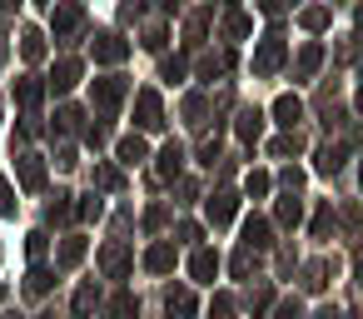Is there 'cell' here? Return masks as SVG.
<instances>
[{"label":"cell","instance_id":"obj_1","mask_svg":"<svg viewBox=\"0 0 363 319\" xmlns=\"http://www.w3.org/2000/svg\"><path fill=\"white\" fill-rule=\"evenodd\" d=\"M135 125H140V130H160V125H164V110H160V95H155V90H140V100H135Z\"/></svg>","mask_w":363,"mask_h":319},{"label":"cell","instance_id":"obj_2","mask_svg":"<svg viewBox=\"0 0 363 319\" xmlns=\"http://www.w3.org/2000/svg\"><path fill=\"white\" fill-rule=\"evenodd\" d=\"M90 50H95V60H100V65H115V60H125V55H130V45H125L120 36H95V45H90Z\"/></svg>","mask_w":363,"mask_h":319},{"label":"cell","instance_id":"obj_3","mask_svg":"<svg viewBox=\"0 0 363 319\" xmlns=\"http://www.w3.org/2000/svg\"><path fill=\"white\" fill-rule=\"evenodd\" d=\"M189 274H194L199 284H214V274H219V254H214V249H194V259H189Z\"/></svg>","mask_w":363,"mask_h":319},{"label":"cell","instance_id":"obj_4","mask_svg":"<svg viewBox=\"0 0 363 319\" xmlns=\"http://www.w3.org/2000/svg\"><path fill=\"white\" fill-rule=\"evenodd\" d=\"M80 21H85V11L75 6V0H70V6H60V11H55V21H50V26H55V40H60V36H75V31H80Z\"/></svg>","mask_w":363,"mask_h":319},{"label":"cell","instance_id":"obj_5","mask_svg":"<svg viewBox=\"0 0 363 319\" xmlns=\"http://www.w3.org/2000/svg\"><path fill=\"white\" fill-rule=\"evenodd\" d=\"M75 85H80V60H60L55 75H50V90L65 95V90H75Z\"/></svg>","mask_w":363,"mask_h":319},{"label":"cell","instance_id":"obj_6","mask_svg":"<svg viewBox=\"0 0 363 319\" xmlns=\"http://www.w3.org/2000/svg\"><path fill=\"white\" fill-rule=\"evenodd\" d=\"M274 120H279L284 130H294V125L303 120V105H298L294 95H279V100H274Z\"/></svg>","mask_w":363,"mask_h":319},{"label":"cell","instance_id":"obj_7","mask_svg":"<svg viewBox=\"0 0 363 319\" xmlns=\"http://www.w3.org/2000/svg\"><path fill=\"white\" fill-rule=\"evenodd\" d=\"M120 95H125V80H95V105L100 110H115Z\"/></svg>","mask_w":363,"mask_h":319},{"label":"cell","instance_id":"obj_8","mask_svg":"<svg viewBox=\"0 0 363 319\" xmlns=\"http://www.w3.org/2000/svg\"><path fill=\"white\" fill-rule=\"evenodd\" d=\"M234 130H239V140H259V135H264V110H254V105L239 110V125H234Z\"/></svg>","mask_w":363,"mask_h":319},{"label":"cell","instance_id":"obj_9","mask_svg":"<svg viewBox=\"0 0 363 319\" xmlns=\"http://www.w3.org/2000/svg\"><path fill=\"white\" fill-rule=\"evenodd\" d=\"M234 210H239V200H234L229 190H224V195H214V200H209V225H229V220H234Z\"/></svg>","mask_w":363,"mask_h":319},{"label":"cell","instance_id":"obj_10","mask_svg":"<svg viewBox=\"0 0 363 319\" xmlns=\"http://www.w3.org/2000/svg\"><path fill=\"white\" fill-rule=\"evenodd\" d=\"M164 309H169V319H194V294L189 289H169Z\"/></svg>","mask_w":363,"mask_h":319},{"label":"cell","instance_id":"obj_11","mask_svg":"<svg viewBox=\"0 0 363 319\" xmlns=\"http://www.w3.org/2000/svg\"><path fill=\"white\" fill-rule=\"evenodd\" d=\"M279 55H284V40H279V36H269V40H264V50H259V60H254V70H259V75H264V70H274V65H279Z\"/></svg>","mask_w":363,"mask_h":319},{"label":"cell","instance_id":"obj_12","mask_svg":"<svg viewBox=\"0 0 363 319\" xmlns=\"http://www.w3.org/2000/svg\"><path fill=\"white\" fill-rule=\"evenodd\" d=\"M21 185H26V190H40V185H45V165H40L35 155L21 160Z\"/></svg>","mask_w":363,"mask_h":319},{"label":"cell","instance_id":"obj_13","mask_svg":"<svg viewBox=\"0 0 363 319\" xmlns=\"http://www.w3.org/2000/svg\"><path fill=\"white\" fill-rule=\"evenodd\" d=\"M244 244H249V249H269V244H274V239H269V220H249V225H244Z\"/></svg>","mask_w":363,"mask_h":319},{"label":"cell","instance_id":"obj_14","mask_svg":"<svg viewBox=\"0 0 363 319\" xmlns=\"http://www.w3.org/2000/svg\"><path fill=\"white\" fill-rule=\"evenodd\" d=\"M145 264H150L155 274H169V269H174V244H155V249L145 254Z\"/></svg>","mask_w":363,"mask_h":319},{"label":"cell","instance_id":"obj_15","mask_svg":"<svg viewBox=\"0 0 363 319\" xmlns=\"http://www.w3.org/2000/svg\"><path fill=\"white\" fill-rule=\"evenodd\" d=\"M145 155H150V150H145L140 135H125V140H120V165H140Z\"/></svg>","mask_w":363,"mask_h":319},{"label":"cell","instance_id":"obj_16","mask_svg":"<svg viewBox=\"0 0 363 319\" xmlns=\"http://www.w3.org/2000/svg\"><path fill=\"white\" fill-rule=\"evenodd\" d=\"M343 170V145H323L318 150V175H338Z\"/></svg>","mask_w":363,"mask_h":319},{"label":"cell","instance_id":"obj_17","mask_svg":"<svg viewBox=\"0 0 363 319\" xmlns=\"http://www.w3.org/2000/svg\"><path fill=\"white\" fill-rule=\"evenodd\" d=\"M179 165H184V150H179V145H164V150H160V175H164V180H174V175H179Z\"/></svg>","mask_w":363,"mask_h":319},{"label":"cell","instance_id":"obj_18","mask_svg":"<svg viewBox=\"0 0 363 319\" xmlns=\"http://www.w3.org/2000/svg\"><path fill=\"white\" fill-rule=\"evenodd\" d=\"M95 304H100V289H95V284H80V289H75V319H85Z\"/></svg>","mask_w":363,"mask_h":319},{"label":"cell","instance_id":"obj_19","mask_svg":"<svg viewBox=\"0 0 363 319\" xmlns=\"http://www.w3.org/2000/svg\"><path fill=\"white\" fill-rule=\"evenodd\" d=\"M110 319H140V299H135V294H115Z\"/></svg>","mask_w":363,"mask_h":319},{"label":"cell","instance_id":"obj_20","mask_svg":"<svg viewBox=\"0 0 363 319\" xmlns=\"http://www.w3.org/2000/svg\"><path fill=\"white\" fill-rule=\"evenodd\" d=\"M85 259V239H65L60 244V269H70V264H80Z\"/></svg>","mask_w":363,"mask_h":319},{"label":"cell","instance_id":"obj_21","mask_svg":"<svg viewBox=\"0 0 363 319\" xmlns=\"http://www.w3.org/2000/svg\"><path fill=\"white\" fill-rule=\"evenodd\" d=\"M318 60H323V50H318V45H308V50L298 55V70H294V75H298V80H303V75H313V70H318Z\"/></svg>","mask_w":363,"mask_h":319},{"label":"cell","instance_id":"obj_22","mask_svg":"<svg viewBox=\"0 0 363 319\" xmlns=\"http://www.w3.org/2000/svg\"><path fill=\"white\" fill-rule=\"evenodd\" d=\"M40 95H45V90H40L35 80H16V100H21V105H40Z\"/></svg>","mask_w":363,"mask_h":319},{"label":"cell","instance_id":"obj_23","mask_svg":"<svg viewBox=\"0 0 363 319\" xmlns=\"http://www.w3.org/2000/svg\"><path fill=\"white\" fill-rule=\"evenodd\" d=\"M21 50H26V60H40V55H45V36H40V31H30V36L21 40Z\"/></svg>","mask_w":363,"mask_h":319},{"label":"cell","instance_id":"obj_24","mask_svg":"<svg viewBox=\"0 0 363 319\" xmlns=\"http://www.w3.org/2000/svg\"><path fill=\"white\" fill-rule=\"evenodd\" d=\"M65 200H70V195H55V200L45 205V220H50V225H60V220H70V205H65Z\"/></svg>","mask_w":363,"mask_h":319},{"label":"cell","instance_id":"obj_25","mask_svg":"<svg viewBox=\"0 0 363 319\" xmlns=\"http://www.w3.org/2000/svg\"><path fill=\"white\" fill-rule=\"evenodd\" d=\"M298 215H303V205L289 195V200H279V225H298Z\"/></svg>","mask_w":363,"mask_h":319},{"label":"cell","instance_id":"obj_26","mask_svg":"<svg viewBox=\"0 0 363 319\" xmlns=\"http://www.w3.org/2000/svg\"><path fill=\"white\" fill-rule=\"evenodd\" d=\"M50 279H55V274H50L45 264H35V269H30V294H45V289H50Z\"/></svg>","mask_w":363,"mask_h":319},{"label":"cell","instance_id":"obj_27","mask_svg":"<svg viewBox=\"0 0 363 319\" xmlns=\"http://www.w3.org/2000/svg\"><path fill=\"white\" fill-rule=\"evenodd\" d=\"M244 190H249V195H269V175H264V170H249Z\"/></svg>","mask_w":363,"mask_h":319},{"label":"cell","instance_id":"obj_28","mask_svg":"<svg viewBox=\"0 0 363 319\" xmlns=\"http://www.w3.org/2000/svg\"><path fill=\"white\" fill-rule=\"evenodd\" d=\"M303 26H308V31H323V26H328V11H323V6L303 11Z\"/></svg>","mask_w":363,"mask_h":319},{"label":"cell","instance_id":"obj_29","mask_svg":"<svg viewBox=\"0 0 363 319\" xmlns=\"http://www.w3.org/2000/svg\"><path fill=\"white\" fill-rule=\"evenodd\" d=\"M95 180H100L105 190H120V170H110V165H95Z\"/></svg>","mask_w":363,"mask_h":319},{"label":"cell","instance_id":"obj_30","mask_svg":"<svg viewBox=\"0 0 363 319\" xmlns=\"http://www.w3.org/2000/svg\"><path fill=\"white\" fill-rule=\"evenodd\" d=\"M229 314H234V299H229V294H219V299L209 304V319H229Z\"/></svg>","mask_w":363,"mask_h":319},{"label":"cell","instance_id":"obj_31","mask_svg":"<svg viewBox=\"0 0 363 319\" xmlns=\"http://www.w3.org/2000/svg\"><path fill=\"white\" fill-rule=\"evenodd\" d=\"M298 314H303L298 299H279V309H274V319H298Z\"/></svg>","mask_w":363,"mask_h":319},{"label":"cell","instance_id":"obj_32","mask_svg":"<svg viewBox=\"0 0 363 319\" xmlns=\"http://www.w3.org/2000/svg\"><path fill=\"white\" fill-rule=\"evenodd\" d=\"M160 75H164L169 85H174V80H184V60H164V65H160Z\"/></svg>","mask_w":363,"mask_h":319},{"label":"cell","instance_id":"obj_33","mask_svg":"<svg viewBox=\"0 0 363 319\" xmlns=\"http://www.w3.org/2000/svg\"><path fill=\"white\" fill-rule=\"evenodd\" d=\"M298 145H303L298 135H284V140H274V155H298Z\"/></svg>","mask_w":363,"mask_h":319},{"label":"cell","instance_id":"obj_34","mask_svg":"<svg viewBox=\"0 0 363 319\" xmlns=\"http://www.w3.org/2000/svg\"><path fill=\"white\" fill-rule=\"evenodd\" d=\"M100 215H105V205H100V200H95V195H90V200H85V205H80V220H100Z\"/></svg>","mask_w":363,"mask_h":319},{"label":"cell","instance_id":"obj_35","mask_svg":"<svg viewBox=\"0 0 363 319\" xmlns=\"http://www.w3.org/2000/svg\"><path fill=\"white\" fill-rule=\"evenodd\" d=\"M55 120H60V130H80V110H60Z\"/></svg>","mask_w":363,"mask_h":319},{"label":"cell","instance_id":"obj_36","mask_svg":"<svg viewBox=\"0 0 363 319\" xmlns=\"http://www.w3.org/2000/svg\"><path fill=\"white\" fill-rule=\"evenodd\" d=\"M229 36H249V16H229Z\"/></svg>","mask_w":363,"mask_h":319},{"label":"cell","instance_id":"obj_37","mask_svg":"<svg viewBox=\"0 0 363 319\" xmlns=\"http://www.w3.org/2000/svg\"><path fill=\"white\" fill-rule=\"evenodd\" d=\"M328 225H333V210H318V220H313V234H328Z\"/></svg>","mask_w":363,"mask_h":319},{"label":"cell","instance_id":"obj_38","mask_svg":"<svg viewBox=\"0 0 363 319\" xmlns=\"http://www.w3.org/2000/svg\"><path fill=\"white\" fill-rule=\"evenodd\" d=\"M26 249H30V254L40 259V254H45V234H30V239H26Z\"/></svg>","mask_w":363,"mask_h":319},{"label":"cell","instance_id":"obj_39","mask_svg":"<svg viewBox=\"0 0 363 319\" xmlns=\"http://www.w3.org/2000/svg\"><path fill=\"white\" fill-rule=\"evenodd\" d=\"M11 210H16V195H11L6 185H0V215H11Z\"/></svg>","mask_w":363,"mask_h":319},{"label":"cell","instance_id":"obj_40","mask_svg":"<svg viewBox=\"0 0 363 319\" xmlns=\"http://www.w3.org/2000/svg\"><path fill=\"white\" fill-rule=\"evenodd\" d=\"M259 11H269V16H279V11H284V0H259Z\"/></svg>","mask_w":363,"mask_h":319},{"label":"cell","instance_id":"obj_41","mask_svg":"<svg viewBox=\"0 0 363 319\" xmlns=\"http://www.w3.org/2000/svg\"><path fill=\"white\" fill-rule=\"evenodd\" d=\"M318 319H338V309H333V304H323V309H318Z\"/></svg>","mask_w":363,"mask_h":319},{"label":"cell","instance_id":"obj_42","mask_svg":"<svg viewBox=\"0 0 363 319\" xmlns=\"http://www.w3.org/2000/svg\"><path fill=\"white\" fill-rule=\"evenodd\" d=\"M353 269H358V284H363V249H358V259H353Z\"/></svg>","mask_w":363,"mask_h":319},{"label":"cell","instance_id":"obj_43","mask_svg":"<svg viewBox=\"0 0 363 319\" xmlns=\"http://www.w3.org/2000/svg\"><path fill=\"white\" fill-rule=\"evenodd\" d=\"M16 6H21V0H0V11H16Z\"/></svg>","mask_w":363,"mask_h":319},{"label":"cell","instance_id":"obj_44","mask_svg":"<svg viewBox=\"0 0 363 319\" xmlns=\"http://www.w3.org/2000/svg\"><path fill=\"white\" fill-rule=\"evenodd\" d=\"M0 299H6V289H0Z\"/></svg>","mask_w":363,"mask_h":319},{"label":"cell","instance_id":"obj_45","mask_svg":"<svg viewBox=\"0 0 363 319\" xmlns=\"http://www.w3.org/2000/svg\"><path fill=\"white\" fill-rule=\"evenodd\" d=\"M16 319H21V314H16Z\"/></svg>","mask_w":363,"mask_h":319}]
</instances>
